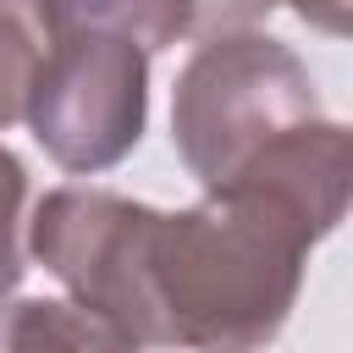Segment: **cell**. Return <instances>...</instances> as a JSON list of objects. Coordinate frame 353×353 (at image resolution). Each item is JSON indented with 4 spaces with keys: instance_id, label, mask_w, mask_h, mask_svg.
<instances>
[{
    "instance_id": "9c48e42d",
    "label": "cell",
    "mask_w": 353,
    "mask_h": 353,
    "mask_svg": "<svg viewBox=\"0 0 353 353\" xmlns=\"http://www.w3.org/2000/svg\"><path fill=\"white\" fill-rule=\"evenodd\" d=\"M276 6H287V11H298L309 28H320L325 39H347V11H353V0H248V11L265 22Z\"/></svg>"
},
{
    "instance_id": "8992f818",
    "label": "cell",
    "mask_w": 353,
    "mask_h": 353,
    "mask_svg": "<svg viewBox=\"0 0 353 353\" xmlns=\"http://www.w3.org/2000/svg\"><path fill=\"white\" fill-rule=\"evenodd\" d=\"M0 353H138V342L72 298L0 292Z\"/></svg>"
},
{
    "instance_id": "ba28073f",
    "label": "cell",
    "mask_w": 353,
    "mask_h": 353,
    "mask_svg": "<svg viewBox=\"0 0 353 353\" xmlns=\"http://www.w3.org/2000/svg\"><path fill=\"white\" fill-rule=\"evenodd\" d=\"M28 165L0 143V292H17L28 276Z\"/></svg>"
},
{
    "instance_id": "52a82bcc",
    "label": "cell",
    "mask_w": 353,
    "mask_h": 353,
    "mask_svg": "<svg viewBox=\"0 0 353 353\" xmlns=\"http://www.w3.org/2000/svg\"><path fill=\"white\" fill-rule=\"evenodd\" d=\"M50 50L44 6L39 0H0V132L22 121L33 72Z\"/></svg>"
},
{
    "instance_id": "7a4b0ae2",
    "label": "cell",
    "mask_w": 353,
    "mask_h": 353,
    "mask_svg": "<svg viewBox=\"0 0 353 353\" xmlns=\"http://www.w3.org/2000/svg\"><path fill=\"white\" fill-rule=\"evenodd\" d=\"M314 116H325L320 88L292 44L259 28L210 33L193 44L171 88V149L210 193L232 182L265 143Z\"/></svg>"
},
{
    "instance_id": "6da1fadb",
    "label": "cell",
    "mask_w": 353,
    "mask_h": 353,
    "mask_svg": "<svg viewBox=\"0 0 353 353\" xmlns=\"http://www.w3.org/2000/svg\"><path fill=\"white\" fill-rule=\"evenodd\" d=\"M320 237L254 188L154 210L143 237L149 347L259 353L281 336Z\"/></svg>"
},
{
    "instance_id": "277c9868",
    "label": "cell",
    "mask_w": 353,
    "mask_h": 353,
    "mask_svg": "<svg viewBox=\"0 0 353 353\" xmlns=\"http://www.w3.org/2000/svg\"><path fill=\"white\" fill-rule=\"evenodd\" d=\"M154 204H138L110 188L61 182L33 204L28 254L66 287L72 303L110 320L127 342L149 347V309H143V237Z\"/></svg>"
},
{
    "instance_id": "3957f363",
    "label": "cell",
    "mask_w": 353,
    "mask_h": 353,
    "mask_svg": "<svg viewBox=\"0 0 353 353\" xmlns=\"http://www.w3.org/2000/svg\"><path fill=\"white\" fill-rule=\"evenodd\" d=\"M22 121L33 143L72 176L121 165L149 127V55L110 33L50 39Z\"/></svg>"
},
{
    "instance_id": "5b68a950",
    "label": "cell",
    "mask_w": 353,
    "mask_h": 353,
    "mask_svg": "<svg viewBox=\"0 0 353 353\" xmlns=\"http://www.w3.org/2000/svg\"><path fill=\"white\" fill-rule=\"evenodd\" d=\"M50 39L61 33H110L143 55H160L182 39H204V0H39Z\"/></svg>"
}]
</instances>
